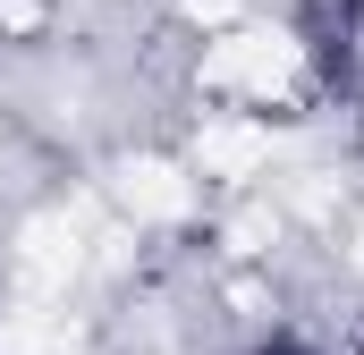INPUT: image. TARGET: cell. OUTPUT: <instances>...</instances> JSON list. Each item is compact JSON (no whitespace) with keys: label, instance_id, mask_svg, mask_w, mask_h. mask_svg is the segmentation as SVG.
I'll return each mask as SVG.
<instances>
[{"label":"cell","instance_id":"obj_1","mask_svg":"<svg viewBox=\"0 0 364 355\" xmlns=\"http://www.w3.org/2000/svg\"><path fill=\"white\" fill-rule=\"evenodd\" d=\"M246 355H322V347H314V339H296V330H263Z\"/></svg>","mask_w":364,"mask_h":355}]
</instances>
